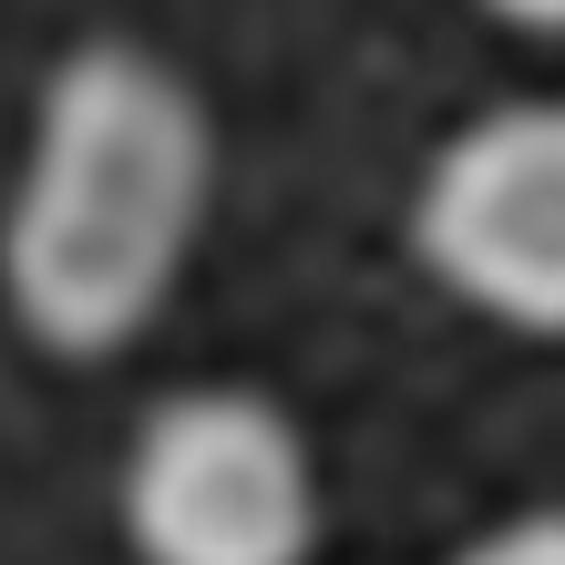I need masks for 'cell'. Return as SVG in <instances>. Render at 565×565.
Returning <instances> with one entry per match:
<instances>
[{
  "label": "cell",
  "mask_w": 565,
  "mask_h": 565,
  "mask_svg": "<svg viewBox=\"0 0 565 565\" xmlns=\"http://www.w3.org/2000/svg\"><path fill=\"white\" fill-rule=\"evenodd\" d=\"M216 195V124L145 42L52 62L0 216V288L52 360H114L175 298Z\"/></svg>",
  "instance_id": "1"
},
{
  "label": "cell",
  "mask_w": 565,
  "mask_h": 565,
  "mask_svg": "<svg viewBox=\"0 0 565 565\" xmlns=\"http://www.w3.org/2000/svg\"><path fill=\"white\" fill-rule=\"evenodd\" d=\"M124 545L145 565H309L319 462L268 391L195 381L145 412L124 452Z\"/></svg>",
  "instance_id": "2"
},
{
  "label": "cell",
  "mask_w": 565,
  "mask_h": 565,
  "mask_svg": "<svg viewBox=\"0 0 565 565\" xmlns=\"http://www.w3.org/2000/svg\"><path fill=\"white\" fill-rule=\"evenodd\" d=\"M412 247L462 309L555 340L565 329V114L493 104L422 164Z\"/></svg>",
  "instance_id": "3"
},
{
  "label": "cell",
  "mask_w": 565,
  "mask_h": 565,
  "mask_svg": "<svg viewBox=\"0 0 565 565\" xmlns=\"http://www.w3.org/2000/svg\"><path fill=\"white\" fill-rule=\"evenodd\" d=\"M452 565H565V524L535 504V514H514V524H493V535H473Z\"/></svg>",
  "instance_id": "4"
},
{
  "label": "cell",
  "mask_w": 565,
  "mask_h": 565,
  "mask_svg": "<svg viewBox=\"0 0 565 565\" xmlns=\"http://www.w3.org/2000/svg\"><path fill=\"white\" fill-rule=\"evenodd\" d=\"M493 21H514V31H555L565 21V0H483Z\"/></svg>",
  "instance_id": "5"
}]
</instances>
